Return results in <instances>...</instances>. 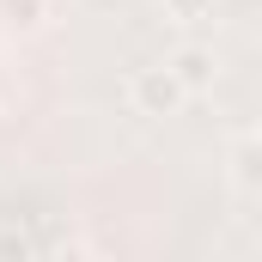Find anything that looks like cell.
<instances>
[{
	"instance_id": "1",
	"label": "cell",
	"mask_w": 262,
	"mask_h": 262,
	"mask_svg": "<svg viewBox=\"0 0 262 262\" xmlns=\"http://www.w3.org/2000/svg\"><path fill=\"white\" fill-rule=\"evenodd\" d=\"M128 104L140 116H177L183 104H189V92H183V79L171 73V67H134L128 73Z\"/></svg>"
},
{
	"instance_id": "2",
	"label": "cell",
	"mask_w": 262,
	"mask_h": 262,
	"mask_svg": "<svg viewBox=\"0 0 262 262\" xmlns=\"http://www.w3.org/2000/svg\"><path fill=\"white\" fill-rule=\"evenodd\" d=\"M165 67L183 79L189 98H195V92H213V79H220V55H213V43H177Z\"/></svg>"
},
{
	"instance_id": "3",
	"label": "cell",
	"mask_w": 262,
	"mask_h": 262,
	"mask_svg": "<svg viewBox=\"0 0 262 262\" xmlns=\"http://www.w3.org/2000/svg\"><path fill=\"white\" fill-rule=\"evenodd\" d=\"M232 189L244 201L262 189V140H256V128H238V140H232Z\"/></svg>"
},
{
	"instance_id": "4",
	"label": "cell",
	"mask_w": 262,
	"mask_h": 262,
	"mask_svg": "<svg viewBox=\"0 0 262 262\" xmlns=\"http://www.w3.org/2000/svg\"><path fill=\"white\" fill-rule=\"evenodd\" d=\"M159 6H165V18H171V25H183V31L213 25V12H220V0H159Z\"/></svg>"
}]
</instances>
